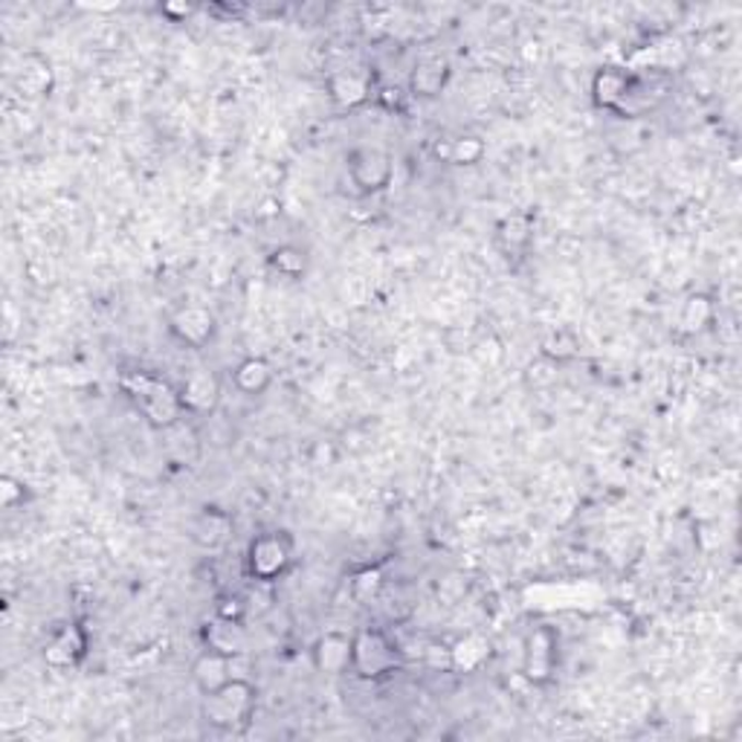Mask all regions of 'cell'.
<instances>
[{
    "instance_id": "cell-1",
    "label": "cell",
    "mask_w": 742,
    "mask_h": 742,
    "mask_svg": "<svg viewBox=\"0 0 742 742\" xmlns=\"http://www.w3.org/2000/svg\"><path fill=\"white\" fill-rule=\"evenodd\" d=\"M258 708V687L250 679L232 676L223 687L204 696V719L218 734H241L253 726Z\"/></svg>"
},
{
    "instance_id": "cell-2",
    "label": "cell",
    "mask_w": 742,
    "mask_h": 742,
    "mask_svg": "<svg viewBox=\"0 0 742 742\" xmlns=\"http://www.w3.org/2000/svg\"><path fill=\"white\" fill-rule=\"evenodd\" d=\"M123 389L154 429H172L186 418L177 389L169 386L165 380L151 374H128L123 378Z\"/></svg>"
},
{
    "instance_id": "cell-3",
    "label": "cell",
    "mask_w": 742,
    "mask_h": 742,
    "mask_svg": "<svg viewBox=\"0 0 742 742\" xmlns=\"http://www.w3.org/2000/svg\"><path fill=\"white\" fill-rule=\"evenodd\" d=\"M404 650L378 627H363L355 633L351 673L363 682H383L404 670Z\"/></svg>"
},
{
    "instance_id": "cell-4",
    "label": "cell",
    "mask_w": 742,
    "mask_h": 742,
    "mask_svg": "<svg viewBox=\"0 0 742 742\" xmlns=\"http://www.w3.org/2000/svg\"><path fill=\"white\" fill-rule=\"evenodd\" d=\"M293 552H297V543L288 531H262L250 540L247 554H244V569H247L250 580H256V583H276L293 566Z\"/></svg>"
},
{
    "instance_id": "cell-5",
    "label": "cell",
    "mask_w": 742,
    "mask_h": 742,
    "mask_svg": "<svg viewBox=\"0 0 742 742\" xmlns=\"http://www.w3.org/2000/svg\"><path fill=\"white\" fill-rule=\"evenodd\" d=\"M348 181L355 183L360 195H380L392 186L395 177V160L380 146H355L346 158Z\"/></svg>"
},
{
    "instance_id": "cell-6",
    "label": "cell",
    "mask_w": 742,
    "mask_h": 742,
    "mask_svg": "<svg viewBox=\"0 0 742 742\" xmlns=\"http://www.w3.org/2000/svg\"><path fill=\"white\" fill-rule=\"evenodd\" d=\"M560 670V633L552 624H540L525 638L522 652V676L534 687L552 685Z\"/></svg>"
},
{
    "instance_id": "cell-7",
    "label": "cell",
    "mask_w": 742,
    "mask_h": 742,
    "mask_svg": "<svg viewBox=\"0 0 742 742\" xmlns=\"http://www.w3.org/2000/svg\"><path fill=\"white\" fill-rule=\"evenodd\" d=\"M169 334H172L181 346L186 348H207L215 337H218V320L207 305H195L186 302L169 316Z\"/></svg>"
},
{
    "instance_id": "cell-8",
    "label": "cell",
    "mask_w": 742,
    "mask_h": 742,
    "mask_svg": "<svg viewBox=\"0 0 742 742\" xmlns=\"http://www.w3.org/2000/svg\"><path fill=\"white\" fill-rule=\"evenodd\" d=\"M351 652H355V633L328 629L311 644V664L320 676L339 679L351 673Z\"/></svg>"
},
{
    "instance_id": "cell-9",
    "label": "cell",
    "mask_w": 742,
    "mask_h": 742,
    "mask_svg": "<svg viewBox=\"0 0 742 742\" xmlns=\"http://www.w3.org/2000/svg\"><path fill=\"white\" fill-rule=\"evenodd\" d=\"M177 395H181V406L186 415H198V418L212 415L223 395L221 378L209 369H195L183 378Z\"/></svg>"
},
{
    "instance_id": "cell-10",
    "label": "cell",
    "mask_w": 742,
    "mask_h": 742,
    "mask_svg": "<svg viewBox=\"0 0 742 742\" xmlns=\"http://www.w3.org/2000/svg\"><path fill=\"white\" fill-rule=\"evenodd\" d=\"M88 656V633L82 624H65L44 644V664L53 670H76Z\"/></svg>"
},
{
    "instance_id": "cell-11",
    "label": "cell",
    "mask_w": 742,
    "mask_h": 742,
    "mask_svg": "<svg viewBox=\"0 0 742 742\" xmlns=\"http://www.w3.org/2000/svg\"><path fill=\"white\" fill-rule=\"evenodd\" d=\"M450 79H453V65H450V58L444 56H427L421 58L418 65L409 70V93H413L415 100H438L441 93L450 88Z\"/></svg>"
},
{
    "instance_id": "cell-12",
    "label": "cell",
    "mask_w": 742,
    "mask_h": 742,
    "mask_svg": "<svg viewBox=\"0 0 742 742\" xmlns=\"http://www.w3.org/2000/svg\"><path fill=\"white\" fill-rule=\"evenodd\" d=\"M633 70L618 65H603L592 76V102L601 111L618 114V107L627 100L629 88H633Z\"/></svg>"
},
{
    "instance_id": "cell-13",
    "label": "cell",
    "mask_w": 742,
    "mask_h": 742,
    "mask_svg": "<svg viewBox=\"0 0 742 742\" xmlns=\"http://www.w3.org/2000/svg\"><path fill=\"white\" fill-rule=\"evenodd\" d=\"M232 531H235V522L221 508H200L189 522V540L198 548H204V552L223 548V545L230 543Z\"/></svg>"
},
{
    "instance_id": "cell-14",
    "label": "cell",
    "mask_w": 742,
    "mask_h": 742,
    "mask_svg": "<svg viewBox=\"0 0 742 742\" xmlns=\"http://www.w3.org/2000/svg\"><path fill=\"white\" fill-rule=\"evenodd\" d=\"M374 93V79L366 67H346L328 76V96L339 107H360L371 100Z\"/></svg>"
},
{
    "instance_id": "cell-15",
    "label": "cell",
    "mask_w": 742,
    "mask_h": 742,
    "mask_svg": "<svg viewBox=\"0 0 742 742\" xmlns=\"http://www.w3.org/2000/svg\"><path fill=\"white\" fill-rule=\"evenodd\" d=\"M232 656H223L218 650H204L198 659L192 661V682L198 687L200 696H209L218 687H223L232 679Z\"/></svg>"
},
{
    "instance_id": "cell-16",
    "label": "cell",
    "mask_w": 742,
    "mask_h": 742,
    "mask_svg": "<svg viewBox=\"0 0 742 742\" xmlns=\"http://www.w3.org/2000/svg\"><path fill=\"white\" fill-rule=\"evenodd\" d=\"M15 84L26 100H47L53 88H56L53 65L38 53H30V56H24V65L15 73Z\"/></svg>"
},
{
    "instance_id": "cell-17",
    "label": "cell",
    "mask_w": 742,
    "mask_h": 742,
    "mask_svg": "<svg viewBox=\"0 0 742 742\" xmlns=\"http://www.w3.org/2000/svg\"><path fill=\"white\" fill-rule=\"evenodd\" d=\"M494 239L508 256L525 253V250L531 247V241H534V215L529 212L505 215L502 221L496 223Z\"/></svg>"
},
{
    "instance_id": "cell-18",
    "label": "cell",
    "mask_w": 742,
    "mask_h": 742,
    "mask_svg": "<svg viewBox=\"0 0 742 742\" xmlns=\"http://www.w3.org/2000/svg\"><path fill=\"white\" fill-rule=\"evenodd\" d=\"M273 366L267 357H244L235 371H232V383L244 397H262L273 386Z\"/></svg>"
},
{
    "instance_id": "cell-19",
    "label": "cell",
    "mask_w": 742,
    "mask_h": 742,
    "mask_svg": "<svg viewBox=\"0 0 742 742\" xmlns=\"http://www.w3.org/2000/svg\"><path fill=\"white\" fill-rule=\"evenodd\" d=\"M204 641H207L209 650H218L223 656H232V659H239L241 652L247 650V633H244V624H239V621L215 618L204 629Z\"/></svg>"
},
{
    "instance_id": "cell-20",
    "label": "cell",
    "mask_w": 742,
    "mask_h": 742,
    "mask_svg": "<svg viewBox=\"0 0 742 742\" xmlns=\"http://www.w3.org/2000/svg\"><path fill=\"white\" fill-rule=\"evenodd\" d=\"M717 320V305L708 293H691V297L682 302V311H679V331L685 337H696L702 331H708Z\"/></svg>"
},
{
    "instance_id": "cell-21",
    "label": "cell",
    "mask_w": 742,
    "mask_h": 742,
    "mask_svg": "<svg viewBox=\"0 0 742 742\" xmlns=\"http://www.w3.org/2000/svg\"><path fill=\"white\" fill-rule=\"evenodd\" d=\"M540 355H543L545 363H552L554 369H557V366L575 363L580 355L578 334L569 328H552L543 339H540Z\"/></svg>"
},
{
    "instance_id": "cell-22",
    "label": "cell",
    "mask_w": 742,
    "mask_h": 742,
    "mask_svg": "<svg viewBox=\"0 0 742 742\" xmlns=\"http://www.w3.org/2000/svg\"><path fill=\"white\" fill-rule=\"evenodd\" d=\"M267 267H270L273 273H279L281 279L299 281L305 279L308 270H311V256H308V250L299 247V244H279V247L270 250Z\"/></svg>"
},
{
    "instance_id": "cell-23",
    "label": "cell",
    "mask_w": 742,
    "mask_h": 742,
    "mask_svg": "<svg viewBox=\"0 0 742 742\" xmlns=\"http://www.w3.org/2000/svg\"><path fill=\"white\" fill-rule=\"evenodd\" d=\"M487 154V142L476 134H459V137H447L444 151H438V158L450 165H478Z\"/></svg>"
},
{
    "instance_id": "cell-24",
    "label": "cell",
    "mask_w": 742,
    "mask_h": 742,
    "mask_svg": "<svg viewBox=\"0 0 742 742\" xmlns=\"http://www.w3.org/2000/svg\"><path fill=\"white\" fill-rule=\"evenodd\" d=\"M453 670L459 673H473L490 659V641L485 636H478V633H471V636H464L462 641L455 644L453 650Z\"/></svg>"
},
{
    "instance_id": "cell-25",
    "label": "cell",
    "mask_w": 742,
    "mask_h": 742,
    "mask_svg": "<svg viewBox=\"0 0 742 742\" xmlns=\"http://www.w3.org/2000/svg\"><path fill=\"white\" fill-rule=\"evenodd\" d=\"M386 589V575L380 566H366L351 578V598H355L360 606H371V603L380 601V594Z\"/></svg>"
},
{
    "instance_id": "cell-26",
    "label": "cell",
    "mask_w": 742,
    "mask_h": 742,
    "mask_svg": "<svg viewBox=\"0 0 742 742\" xmlns=\"http://www.w3.org/2000/svg\"><path fill=\"white\" fill-rule=\"evenodd\" d=\"M30 487L15 476H3L0 478V508H7V511H15L24 502H30Z\"/></svg>"
},
{
    "instance_id": "cell-27",
    "label": "cell",
    "mask_w": 742,
    "mask_h": 742,
    "mask_svg": "<svg viewBox=\"0 0 742 742\" xmlns=\"http://www.w3.org/2000/svg\"><path fill=\"white\" fill-rule=\"evenodd\" d=\"M247 601L241 598V594L230 592V594H221L218 598V603H215V618H223V621H239V624H244V618H247Z\"/></svg>"
},
{
    "instance_id": "cell-28",
    "label": "cell",
    "mask_w": 742,
    "mask_h": 742,
    "mask_svg": "<svg viewBox=\"0 0 742 742\" xmlns=\"http://www.w3.org/2000/svg\"><path fill=\"white\" fill-rule=\"evenodd\" d=\"M160 12H163L169 21H174V24H181V21H186L189 15H195V7H189V3H186V7H183V3H163Z\"/></svg>"
}]
</instances>
